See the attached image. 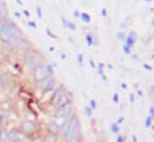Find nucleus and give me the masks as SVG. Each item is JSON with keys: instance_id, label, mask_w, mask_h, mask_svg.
Segmentation results:
<instances>
[{"instance_id": "obj_1", "label": "nucleus", "mask_w": 154, "mask_h": 142, "mask_svg": "<svg viewBox=\"0 0 154 142\" xmlns=\"http://www.w3.org/2000/svg\"><path fill=\"white\" fill-rule=\"evenodd\" d=\"M59 134L62 136L63 141H66V142L73 141L76 136L80 134V124H79V119H77L76 114H73V116H71L68 121L60 127Z\"/></svg>"}, {"instance_id": "obj_2", "label": "nucleus", "mask_w": 154, "mask_h": 142, "mask_svg": "<svg viewBox=\"0 0 154 142\" xmlns=\"http://www.w3.org/2000/svg\"><path fill=\"white\" fill-rule=\"evenodd\" d=\"M23 62H25L26 67L31 68L32 71H34L36 68H38V67H42V65H45L43 63V57L37 51H32V50L23 57Z\"/></svg>"}, {"instance_id": "obj_3", "label": "nucleus", "mask_w": 154, "mask_h": 142, "mask_svg": "<svg viewBox=\"0 0 154 142\" xmlns=\"http://www.w3.org/2000/svg\"><path fill=\"white\" fill-rule=\"evenodd\" d=\"M54 73V67L52 65H42V67L36 68L32 71V74H34V80L37 84H40L42 80H45L46 77H51Z\"/></svg>"}, {"instance_id": "obj_4", "label": "nucleus", "mask_w": 154, "mask_h": 142, "mask_svg": "<svg viewBox=\"0 0 154 142\" xmlns=\"http://www.w3.org/2000/svg\"><path fill=\"white\" fill-rule=\"evenodd\" d=\"M38 86H40V91H42V93L52 91V90L57 86V80L51 76V77H46L45 80H42L40 84H38Z\"/></svg>"}, {"instance_id": "obj_5", "label": "nucleus", "mask_w": 154, "mask_h": 142, "mask_svg": "<svg viewBox=\"0 0 154 142\" xmlns=\"http://www.w3.org/2000/svg\"><path fill=\"white\" fill-rule=\"evenodd\" d=\"M20 130L23 134H31L36 131V127H34V121H29V119H26V121L22 122L20 125Z\"/></svg>"}, {"instance_id": "obj_6", "label": "nucleus", "mask_w": 154, "mask_h": 142, "mask_svg": "<svg viewBox=\"0 0 154 142\" xmlns=\"http://www.w3.org/2000/svg\"><path fill=\"white\" fill-rule=\"evenodd\" d=\"M136 39H137V36H136V32H130V36L125 39V43L123 45L125 46H128V48H131V46H134V43H136Z\"/></svg>"}, {"instance_id": "obj_7", "label": "nucleus", "mask_w": 154, "mask_h": 142, "mask_svg": "<svg viewBox=\"0 0 154 142\" xmlns=\"http://www.w3.org/2000/svg\"><path fill=\"white\" fill-rule=\"evenodd\" d=\"M48 130H49V133H52V134H59L60 125L56 121H51V122H48Z\"/></svg>"}, {"instance_id": "obj_8", "label": "nucleus", "mask_w": 154, "mask_h": 142, "mask_svg": "<svg viewBox=\"0 0 154 142\" xmlns=\"http://www.w3.org/2000/svg\"><path fill=\"white\" fill-rule=\"evenodd\" d=\"M62 23H63V26H65V28H69L71 31H76V30H77V26H76L74 23H71V22H68L65 17H62Z\"/></svg>"}, {"instance_id": "obj_9", "label": "nucleus", "mask_w": 154, "mask_h": 142, "mask_svg": "<svg viewBox=\"0 0 154 142\" xmlns=\"http://www.w3.org/2000/svg\"><path fill=\"white\" fill-rule=\"evenodd\" d=\"M0 84H3V85L9 84V74L8 73H0Z\"/></svg>"}, {"instance_id": "obj_10", "label": "nucleus", "mask_w": 154, "mask_h": 142, "mask_svg": "<svg viewBox=\"0 0 154 142\" xmlns=\"http://www.w3.org/2000/svg\"><path fill=\"white\" fill-rule=\"evenodd\" d=\"M80 19L85 22V23H90L91 22V17H90V14H86V13H80Z\"/></svg>"}, {"instance_id": "obj_11", "label": "nucleus", "mask_w": 154, "mask_h": 142, "mask_svg": "<svg viewBox=\"0 0 154 142\" xmlns=\"http://www.w3.org/2000/svg\"><path fill=\"white\" fill-rule=\"evenodd\" d=\"M54 141H57V134H52V133H49L46 138H45V142H54Z\"/></svg>"}, {"instance_id": "obj_12", "label": "nucleus", "mask_w": 154, "mask_h": 142, "mask_svg": "<svg viewBox=\"0 0 154 142\" xmlns=\"http://www.w3.org/2000/svg\"><path fill=\"white\" fill-rule=\"evenodd\" d=\"M111 133H114V134H119V124H111Z\"/></svg>"}, {"instance_id": "obj_13", "label": "nucleus", "mask_w": 154, "mask_h": 142, "mask_svg": "<svg viewBox=\"0 0 154 142\" xmlns=\"http://www.w3.org/2000/svg\"><path fill=\"white\" fill-rule=\"evenodd\" d=\"M145 127H146V128L153 127V117H151V116H148V117L145 119Z\"/></svg>"}, {"instance_id": "obj_14", "label": "nucleus", "mask_w": 154, "mask_h": 142, "mask_svg": "<svg viewBox=\"0 0 154 142\" xmlns=\"http://www.w3.org/2000/svg\"><path fill=\"white\" fill-rule=\"evenodd\" d=\"M86 43L90 46H92V43H94V40H92V36H91V32H88L86 34Z\"/></svg>"}, {"instance_id": "obj_15", "label": "nucleus", "mask_w": 154, "mask_h": 142, "mask_svg": "<svg viewBox=\"0 0 154 142\" xmlns=\"http://www.w3.org/2000/svg\"><path fill=\"white\" fill-rule=\"evenodd\" d=\"M69 142H83V139H82V136L79 134V136H76V138L73 141H69Z\"/></svg>"}, {"instance_id": "obj_16", "label": "nucleus", "mask_w": 154, "mask_h": 142, "mask_svg": "<svg viewBox=\"0 0 154 142\" xmlns=\"http://www.w3.org/2000/svg\"><path fill=\"white\" fill-rule=\"evenodd\" d=\"M91 113H92V110L90 108V105H88V107L85 108V114H86V116H91Z\"/></svg>"}, {"instance_id": "obj_17", "label": "nucleus", "mask_w": 154, "mask_h": 142, "mask_svg": "<svg viewBox=\"0 0 154 142\" xmlns=\"http://www.w3.org/2000/svg\"><path fill=\"white\" fill-rule=\"evenodd\" d=\"M97 107V103H96V101H90V108L91 110H94V108Z\"/></svg>"}, {"instance_id": "obj_18", "label": "nucleus", "mask_w": 154, "mask_h": 142, "mask_svg": "<svg viewBox=\"0 0 154 142\" xmlns=\"http://www.w3.org/2000/svg\"><path fill=\"white\" fill-rule=\"evenodd\" d=\"M116 142H123V136L120 134V133L117 134V139H116Z\"/></svg>"}, {"instance_id": "obj_19", "label": "nucleus", "mask_w": 154, "mask_h": 142, "mask_svg": "<svg viewBox=\"0 0 154 142\" xmlns=\"http://www.w3.org/2000/svg\"><path fill=\"white\" fill-rule=\"evenodd\" d=\"M77 60H79V63L82 65V63H83V56H82V54H79V56H77Z\"/></svg>"}, {"instance_id": "obj_20", "label": "nucleus", "mask_w": 154, "mask_h": 142, "mask_svg": "<svg viewBox=\"0 0 154 142\" xmlns=\"http://www.w3.org/2000/svg\"><path fill=\"white\" fill-rule=\"evenodd\" d=\"M113 102H116V103L119 102V96H117V93H116V94H113Z\"/></svg>"}, {"instance_id": "obj_21", "label": "nucleus", "mask_w": 154, "mask_h": 142, "mask_svg": "<svg viewBox=\"0 0 154 142\" xmlns=\"http://www.w3.org/2000/svg\"><path fill=\"white\" fill-rule=\"evenodd\" d=\"M150 116L153 117V121H154V107H151V108H150Z\"/></svg>"}, {"instance_id": "obj_22", "label": "nucleus", "mask_w": 154, "mask_h": 142, "mask_svg": "<svg viewBox=\"0 0 154 142\" xmlns=\"http://www.w3.org/2000/svg\"><path fill=\"white\" fill-rule=\"evenodd\" d=\"M144 67L148 70V71H153V67H151V65H148V63H144Z\"/></svg>"}, {"instance_id": "obj_23", "label": "nucleus", "mask_w": 154, "mask_h": 142, "mask_svg": "<svg viewBox=\"0 0 154 142\" xmlns=\"http://www.w3.org/2000/svg\"><path fill=\"white\" fill-rule=\"evenodd\" d=\"M46 32H48V36H49V37H51V39H56V36H54V34H52V32H51V31H49V30H46Z\"/></svg>"}, {"instance_id": "obj_24", "label": "nucleus", "mask_w": 154, "mask_h": 142, "mask_svg": "<svg viewBox=\"0 0 154 142\" xmlns=\"http://www.w3.org/2000/svg\"><path fill=\"white\" fill-rule=\"evenodd\" d=\"M117 37H119L120 40H125V36H123V32H119V34H117Z\"/></svg>"}, {"instance_id": "obj_25", "label": "nucleus", "mask_w": 154, "mask_h": 142, "mask_svg": "<svg viewBox=\"0 0 154 142\" xmlns=\"http://www.w3.org/2000/svg\"><path fill=\"white\" fill-rule=\"evenodd\" d=\"M36 9H37V15L42 19V9H40V8H36Z\"/></svg>"}, {"instance_id": "obj_26", "label": "nucleus", "mask_w": 154, "mask_h": 142, "mask_svg": "<svg viewBox=\"0 0 154 142\" xmlns=\"http://www.w3.org/2000/svg\"><path fill=\"white\" fill-rule=\"evenodd\" d=\"M28 25L31 26V28H36V26H37V25L34 23V22H28Z\"/></svg>"}, {"instance_id": "obj_27", "label": "nucleus", "mask_w": 154, "mask_h": 142, "mask_svg": "<svg viewBox=\"0 0 154 142\" xmlns=\"http://www.w3.org/2000/svg\"><path fill=\"white\" fill-rule=\"evenodd\" d=\"M102 15H103V17H106V15H108V13H106V9H102Z\"/></svg>"}, {"instance_id": "obj_28", "label": "nucleus", "mask_w": 154, "mask_h": 142, "mask_svg": "<svg viewBox=\"0 0 154 142\" xmlns=\"http://www.w3.org/2000/svg\"><path fill=\"white\" fill-rule=\"evenodd\" d=\"M131 142H137V138H136V136L133 134V136H131Z\"/></svg>"}, {"instance_id": "obj_29", "label": "nucleus", "mask_w": 154, "mask_h": 142, "mask_svg": "<svg viewBox=\"0 0 154 142\" xmlns=\"http://www.w3.org/2000/svg\"><path fill=\"white\" fill-rule=\"evenodd\" d=\"M151 90H153V91H154V86H151Z\"/></svg>"}, {"instance_id": "obj_30", "label": "nucleus", "mask_w": 154, "mask_h": 142, "mask_svg": "<svg viewBox=\"0 0 154 142\" xmlns=\"http://www.w3.org/2000/svg\"><path fill=\"white\" fill-rule=\"evenodd\" d=\"M153 25H154V19H153Z\"/></svg>"}, {"instance_id": "obj_31", "label": "nucleus", "mask_w": 154, "mask_h": 142, "mask_svg": "<svg viewBox=\"0 0 154 142\" xmlns=\"http://www.w3.org/2000/svg\"><path fill=\"white\" fill-rule=\"evenodd\" d=\"M146 2H151V0H146Z\"/></svg>"}, {"instance_id": "obj_32", "label": "nucleus", "mask_w": 154, "mask_h": 142, "mask_svg": "<svg viewBox=\"0 0 154 142\" xmlns=\"http://www.w3.org/2000/svg\"><path fill=\"white\" fill-rule=\"evenodd\" d=\"M153 138H154V133H153Z\"/></svg>"}, {"instance_id": "obj_33", "label": "nucleus", "mask_w": 154, "mask_h": 142, "mask_svg": "<svg viewBox=\"0 0 154 142\" xmlns=\"http://www.w3.org/2000/svg\"><path fill=\"white\" fill-rule=\"evenodd\" d=\"M65 142H66V141H65Z\"/></svg>"}]
</instances>
